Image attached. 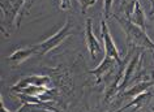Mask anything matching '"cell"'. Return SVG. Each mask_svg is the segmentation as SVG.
Masks as SVG:
<instances>
[{
    "label": "cell",
    "instance_id": "8fae6325",
    "mask_svg": "<svg viewBox=\"0 0 154 112\" xmlns=\"http://www.w3.org/2000/svg\"><path fill=\"white\" fill-rule=\"evenodd\" d=\"M138 0H120L119 2V11L125 14V18H131L134 9V5Z\"/></svg>",
    "mask_w": 154,
    "mask_h": 112
},
{
    "label": "cell",
    "instance_id": "52a82bcc",
    "mask_svg": "<svg viewBox=\"0 0 154 112\" xmlns=\"http://www.w3.org/2000/svg\"><path fill=\"white\" fill-rule=\"evenodd\" d=\"M85 37H86V44H88V50H89L91 60H97V57L99 55H102L103 50H102V46H101V42H99V39L94 35L93 20H91V18H86Z\"/></svg>",
    "mask_w": 154,
    "mask_h": 112
},
{
    "label": "cell",
    "instance_id": "30bf717a",
    "mask_svg": "<svg viewBox=\"0 0 154 112\" xmlns=\"http://www.w3.org/2000/svg\"><path fill=\"white\" fill-rule=\"evenodd\" d=\"M129 21L134 25L140 26V28H142L144 30H146V18H145V13H144V9H142L140 2H137L136 5H134L133 13H132V16H131Z\"/></svg>",
    "mask_w": 154,
    "mask_h": 112
},
{
    "label": "cell",
    "instance_id": "7a4b0ae2",
    "mask_svg": "<svg viewBox=\"0 0 154 112\" xmlns=\"http://www.w3.org/2000/svg\"><path fill=\"white\" fill-rule=\"evenodd\" d=\"M114 18L118 21V24L120 25V28L124 30V33L127 35L128 46L140 48L142 51H144V50H148V51L154 53V42L149 38L146 30L132 24V22L125 17H119L118 14H114Z\"/></svg>",
    "mask_w": 154,
    "mask_h": 112
},
{
    "label": "cell",
    "instance_id": "5b68a950",
    "mask_svg": "<svg viewBox=\"0 0 154 112\" xmlns=\"http://www.w3.org/2000/svg\"><path fill=\"white\" fill-rule=\"evenodd\" d=\"M122 64L123 63H119V61L115 60L114 57H110V56L105 55L102 63L98 65V68L90 69L89 73L94 74L95 83L99 85V83H103L106 80H109V77H111V76L115 78V76H116V73H118V71H119V68H120Z\"/></svg>",
    "mask_w": 154,
    "mask_h": 112
},
{
    "label": "cell",
    "instance_id": "d6986e66",
    "mask_svg": "<svg viewBox=\"0 0 154 112\" xmlns=\"http://www.w3.org/2000/svg\"><path fill=\"white\" fill-rule=\"evenodd\" d=\"M153 56H154V53H153Z\"/></svg>",
    "mask_w": 154,
    "mask_h": 112
},
{
    "label": "cell",
    "instance_id": "2e32d148",
    "mask_svg": "<svg viewBox=\"0 0 154 112\" xmlns=\"http://www.w3.org/2000/svg\"><path fill=\"white\" fill-rule=\"evenodd\" d=\"M129 107H132V106H131V104L128 103V104H125V106H123L122 108H118V110H115V111H111V112H124V111L127 110V108H129Z\"/></svg>",
    "mask_w": 154,
    "mask_h": 112
},
{
    "label": "cell",
    "instance_id": "9a60e30c",
    "mask_svg": "<svg viewBox=\"0 0 154 112\" xmlns=\"http://www.w3.org/2000/svg\"><path fill=\"white\" fill-rule=\"evenodd\" d=\"M71 0H60V9L63 11H67V9H71Z\"/></svg>",
    "mask_w": 154,
    "mask_h": 112
},
{
    "label": "cell",
    "instance_id": "3957f363",
    "mask_svg": "<svg viewBox=\"0 0 154 112\" xmlns=\"http://www.w3.org/2000/svg\"><path fill=\"white\" fill-rule=\"evenodd\" d=\"M72 29H73V24H72V20H67L65 22V25L61 28L59 32H56L54 35H51L47 39H45L43 42H41V43L38 44H33L34 47H35V51H37V55L39 56H43L46 55L47 52L52 51L54 48H56L59 44H61L63 42L67 39V38L72 34Z\"/></svg>",
    "mask_w": 154,
    "mask_h": 112
},
{
    "label": "cell",
    "instance_id": "7c38bea8",
    "mask_svg": "<svg viewBox=\"0 0 154 112\" xmlns=\"http://www.w3.org/2000/svg\"><path fill=\"white\" fill-rule=\"evenodd\" d=\"M16 112H54L47 110L43 106H39V104H34V103H22V106L18 108Z\"/></svg>",
    "mask_w": 154,
    "mask_h": 112
},
{
    "label": "cell",
    "instance_id": "9c48e42d",
    "mask_svg": "<svg viewBox=\"0 0 154 112\" xmlns=\"http://www.w3.org/2000/svg\"><path fill=\"white\" fill-rule=\"evenodd\" d=\"M34 55H37V51H35V47L34 46H29V47H21L16 50L13 53L7 57V61L12 65V68L14 67H18L20 64H22L25 60H28L29 57H32Z\"/></svg>",
    "mask_w": 154,
    "mask_h": 112
},
{
    "label": "cell",
    "instance_id": "277c9868",
    "mask_svg": "<svg viewBox=\"0 0 154 112\" xmlns=\"http://www.w3.org/2000/svg\"><path fill=\"white\" fill-rule=\"evenodd\" d=\"M142 59H144V57H142L141 50L137 48L136 52L132 55V57L129 59L128 64H127V67H125L124 77H123V81L120 83L119 92L128 89L129 85L136 82V80L142 74Z\"/></svg>",
    "mask_w": 154,
    "mask_h": 112
},
{
    "label": "cell",
    "instance_id": "6da1fadb",
    "mask_svg": "<svg viewBox=\"0 0 154 112\" xmlns=\"http://www.w3.org/2000/svg\"><path fill=\"white\" fill-rule=\"evenodd\" d=\"M33 0H0L2 8V32L8 38L13 28L20 29L22 17L29 12Z\"/></svg>",
    "mask_w": 154,
    "mask_h": 112
},
{
    "label": "cell",
    "instance_id": "e0dca14e",
    "mask_svg": "<svg viewBox=\"0 0 154 112\" xmlns=\"http://www.w3.org/2000/svg\"><path fill=\"white\" fill-rule=\"evenodd\" d=\"M150 4H152V8H150L149 14L150 16H154V0H150Z\"/></svg>",
    "mask_w": 154,
    "mask_h": 112
},
{
    "label": "cell",
    "instance_id": "ba28073f",
    "mask_svg": "<svg viewBox=\"0 0 154 112\" xmlns=\"http://www.w3.org/2000/svg\"><path fill=\"white\" fill-rule=\"evenodd\" d=\"M152 86H153V80H152V77H148V78H145V80L140 81L138 83H136L133 87H128V89H125V90L120 91L116 95L115 103H119L120 100H124L127 98H136V96L142 94V92L148 91Z\"/></svg>",
    "mask_w": 154,
    "mask_h": 112
},
{
    "label": "cell",
    "instance_id": "4fadbf2b",
    "mask_svg": "<svg viewBox=\"0 0 154 112\" xmlns=\"http://www.w3.org/2000/svg\"><path fill=\"white\" fill-rule=\"evenodd\" d=\"M114 0H103V18H109L111 16V8H112Z\"/></svg>",
    "mask_w": 154,
    "mask_h": 112
},
{
    "label": "cell",
    "instance_id": "ac0fdd59",
    "mask_svg": "<svg viewBox=\"0 0 154 112\" xmlns=\"http://www.w3.org/2000/svg\"><path fill=\"white\" fill-rule=\"evenodd\" d=\"M136 112H140V108H138V110H137V111H136Z\"/></svg>",
    "mask_w": 154,
    "mask_h": 112
},
{
    "label": "cell",
    "instance_id": "5bb4252c",
    "mask_svg": "<svg viewBox=\"0 0 154 112\" xmlns=\"http://www.w3.org/2000/svg\"><path fill=\"white\" fill-rule=\"evenodd\" d=\"M79 2H80V5H81V13L86 14L88 9H89L90 7H93L97 0H79Z\"/></svg>",
    "mask_w": 154,
    "mask_h": 112
},
{
    "label": "cell",
    "instance_id": "8992f818",
    "mask_svg": "<svg viewBox=\"0 0 154 112\" xmlns=\"http://www.w3.org/2000/svg\"><path fill=\"white\" fill-rule=\"evenodd\" d=\"M101 37L103 39V48H105V55L110 56V57H114L115 60H118L119 63H123L122 59V55L119 52L118 47L115 46V42L112 39L110 34V30L107 28V22H106V18H102L101 20Z\"/></svg>",
    "mask_w": 154,
    "mask_h": 112
}]
</instances>
